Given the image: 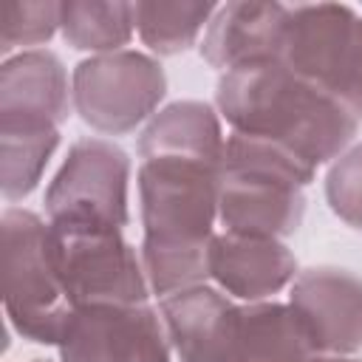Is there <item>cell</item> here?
Instances as JSON below:
<instances>
[{
  "label": "cell",
  "instance_id": "6da1fadb",
  "mask_svg": "<svg viewBox=\"0 0 362 362\" xmlns=\"http://www.w3.org/2000/svg\"><path fill=\"white\" fill-rule=\"evenodd\" d=\"M215 102L232 133L269 141L311 170L337 161L359 127L348 107L277 59L221 74Z\"/></svg>",
  "mask_w": 362,
  "mask_h": 362
},
{
  "label": "cell",
  "instance_id": "7a4b0ae2",
  "mask_svg": "<svg viewBox=\"0 0 362 362\" xmlns=\"http://www.w3.org/2000/svg\"><path fill=\"white\" fill-rule=\"evenodd\" d=\"M221 164L181 156L141 158V263L158 297L204 286L218 221Z\"/></svg>",
  "mask_w": 362,
  "mask_h": 362
},
{
  "label": "cell",
  "instance_id": "3957f363",
  "mask_svg": "<svg viewBox=\"0 0 362 362\" xmlns=\"http://www.w3.org/2000/svg\"><path fill=\"white\" fill-rule=\"evenodd\" d=\"M317 170L291 153L232 133L221 161L218 221L226 232L257 238H288L305 215V187Z\"/></svg>",
  "mask_w": 362,
  "mask_h": 362
},
{
  "label": "cell",
  "instance_id": "277c9868",
  "mask_svg": "<svg viewBox=\"0 0 362 362\" xmlns=\"http://www.w3.org/2000/svg\"><path fill=\"white\" fill-rule=\"evenodd\" d=\"M3 255V308L23 339L59 345L74 314L68 300L57 232L37 212L8 206L0 218Z\"/></svg>",
  "mask_w": 362,
  "mask_h": 362
},
{
  "label": "cell",
  "instance_id": "5b68a950",
  "mask_svg": "<svg viewBox=\"0 0 362 362\" xmlns=\"http://www.w3.org/2000/svg\"><path fill=\"white\" fill-rule=\"evenodd\" d=\"M277 62L362 119V14H356L351 6H288Z\"/></svg>",
  "mask_w": 362,
  "mask_h": 362
},
{
  "label": "cell",
  "instance_id": "8992f818",
  "mask_svg": "<svg viewBox=\"0 0 362 362\" xmlns=\"http://www.w3.org/2000/svg\"><path fill=\"white\" fill-rule=\"evenodd\" d=\"M130 158L107 139H79L45 189L48 223L57 232H122L127 209Z\"/></svg>",
  "mask_w": 362,
  "mask_h": 362
},
{
  "label": "cell",
  "instance_id": "52a82bcc",
  "mask_svg": "<svg viewBox=\"0 0 362 362\" xmlns=\"http://www.w3.org/2000/svg\"><path fill=\"white\" fill-rule=\"evenodd\" d=\"M71 93L74 110L88 127L124 136L156 116L167 93V74L158 59L141 51L93 54L74 68Z\"/></svg>",
  "mask_w": 362,
  "mask_h": 362
},
{
  "label": "cell",
  "instance_id": "ba28073f",
  "mask_svg": "<svg viewBox=\"0 0 362 362\" xmlns=\"http://www.w3.org/2000/svg\"><path fill=\"white\" fill-rule=\"evenodd\" d=\"M57 255L74 308L141 305L150 297L141 252L122 232H57Z\"/></svg>",
  "mask_w": 362,
  "mask_h": 362
},
{
  "label": "cell",
  "instance_id": "9c48e42d",
  "mask_svg": "<svg viewBox=\"0 0 362 362\" xmlns=\"http://www.w3.org/2000/svg\"><path fill=\"white\" fill-rule=\"evenodd\" d=\"M59 362H170L164 320L141 305L74 308L59 339Z\"/></svg>",
  "mask_w": 362,
  "mask_h": 362
},
{
  "label": "cell",
  "instance_id": "30bf717a",
  "mask_svg": "<svg viewBox=\"0 0 362 362\" xmlns=\"http://www.w3.org/2000/svg\"><path fill=\"white\" fill-rule=\"evenodd\" d=\"M288 305L308 328L317 354L351 356L362 351V274L311 266L294 277Z\"/></svg>",
  "mask_w": 362,
  "mask_h": 362
},
{
  "label": "cell",
  "instance_id": "8fae6325",
  "mask_svg": "<svg viewBox=\"0 0 362 362\" xmlns=\"http://www.w3.org/2000/svg\"><path fill=\"white\" fill-rule=\"evenodd\" d=\"M74 93L54 51H20L0 68V127H54L68 119Z\"/></svg>",
  "mask_w": 362,
  "mask_h": 362
},
{
  "label": "cell",
  "instance_id": "7c38bea8",
  "mask_svg": "<svg viewBox=\"0 0 362 362\" xmlns=\"http://www.w3.org/2000/svg\"><path fill=\"white\" fill-rule=\"evenodd\" d=\"M297 257L277 238L218 232L209 249V277L229 297L263 303L297 277Z\"/></svg>",
  "mask_w": 362,
  "mask_h": 362
},
{
  "label": "cell",
  "instance_id": "4fadbf2b",
  "mask_svg": "<svg viewBox=\"0 0 362 362\" xmlns=\"http://www.w3.org/2000/svg\"><path fill=\"white\" fill-rule=\"evenodd\" d=\"M286 20L288 6L283 3H223L204 31L201 57L223 74L243 65L274 62L280 57Z\"/></svg>",
  "mask_w": 362,
  "mask_h": 362
},
{
  "label": "cell",
  "instance_id": "5bb4252c",
  "mask_svg": "<svg viewBox=\"0 0 362 362\" xmlns=\"http://www.w3.org/2000/svg\"><path fill=\"white\" fill-rule=\"evenodd\" d=\"M238 308L229 294L206 283L167 294L158 303L170 345L181 362H229Z\"/></svg>",
  "mask_w": 362,
  "mask_h": 362
},
{
  "label": "cell",
  "instance_id": "9a60e30c",
  "mask_svg": "<svg viewBox=\"0 0 362 362\" xmlns=\"http://www.w3.org/2000/svg\"><path fill=\"white\" fill-rule=\"evenodd\" d=\"M320 354L288 303H243L238 308L229 362H314Z\"/></svg>",
  "mask_w": 362,
  "mask_h": 362
},
{
  "label": "cell",
  "instance_id": "2e32d148",
  "mask_svg": "<svg viewBox=\"0 0 362 362\" xmlns=\"http://www.w3.org/2000/svg\"><path fill=\"white\" fill-rule=\"evenodd\" d=\"M226 136L212 105L198 99H181L161 107L139 136V156H181L221 164Z\"/></svg>",
  "mask_w": 362,
  "mask_h": 362
},
{
  "label": "cell",
  "instance_id": "e0dca14e",
  "mask_svg": "<svg viewBox=\"0 0 362 362\" xmlns=\"http://www.w3.org/2000/svg\"><path fill=\"white\" fill-rule=\"evenodd\" d=\"M62 40L76 51L113 54L130 42L136 31V3L68 0L59 3Z\"/></svg>",
  "mask_w": 362,
  "mask_h": 362
},
{
  "label": "cell",
  "instance_id": "ac0fdd59",
  "mask_svg": "<svg viewBox=\"0 0 362 362\" xmlns=\"http://www.w3.org/2000/svg\"><path fill=\"white\" fill-rule=\"evenodd\" d=\"M215 8V3L141 0L136 3V31L153 54L175 57L195 45L198 34L209 25Z\"/></svg>",
  "mask_w": 362,
  "mask_h": 362
},
{
  "label": "cell",
  "instance_id": "d6986e66",
  "mask_svg": "<svg viewBox=\"0 0 362 362\" xmlns=\"http://www.w3.org/2000/svg\"><path fill=\"white\" fill-rule=\"evenodd\" d=\"M59 147V130L45 127H0V189L6 201L28 198L54 150Z\"/></svg>",
  "mask_w": 362,
  "mask_h": 362
},
{
  "label": "cell",
  "instance_id": "ffe728a7",
  "mask_svg": "<svg viewBox=\"0 0 362 362\" xmlns=\"http://www.w3.org/2000/svg\"><path fill=\"white\" fill-rule=\"evenodd\" d=\"M325 201L339 221L362 232V141L331 161L325 175Z\"/></svg>",
  "mask_w": 362,
  "mask_h": 362
},
{
  "label": "cell",
  "instance_id": "44dd1931",
  "mask_svg": "<svg viewBox=\"0 0 362 362\" xmlns=\"http://www.w3.org/2000/svg\"><path fill=\"white\" fill-rule=\"evenodd\" d=\"M59 28V3H8L3 8L0 51L8 57L14 48L42 45Z\"/></svg>",
  "mask_w": 362,
  "mask_h": 362
},
{
  "label": "cell",
  "instance_id": "7402d4cb",
  "mask_svg": "<svg viewBox=\"0 0 362 362\" xmlns=\"http://www.w3.org/2000/svg\"><path fill=\"white\" fill-rule=\"evenodd\" d=\"M314 362H362V359H354V356H337V354H320Z\"/></svg>",
  "mask_w": 362,
  "mask_h": 362
},
{
  "label": "cell",
  "instance_id": "603a6c76",
  "mask_svg": "<svg viewBox=\"0 0 362 362\" xmlns=\"http://www.w3.org/2000/svg\"><path fill=\"white\" fill-rule=\"evenodd\" d=\"M31 362H48V359H31Z\"/></svg>",
  "mask_w": 362,
  "mask_h": 362
}]
</instances>
